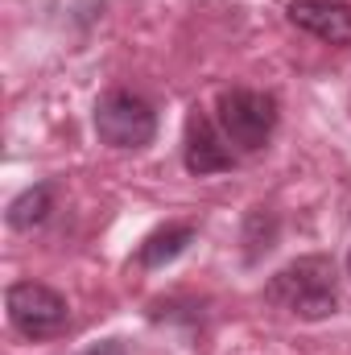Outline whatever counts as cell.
<instances>
[{"mask_svg":"<svg viewBox=\"0 0 351 355\" xmlns=\"http://www.w3.org/2000/svg\"><path fill=\"white\" fill-rule=\"evenodd\" d=\"M264 302L285 310L302 322H323L339 310V272L327 252L298 257L285 268H277L264 285Z\"/></svg>","mask_w":351,"mask_h":355,"instance_id":"6da1fadb","label":"cell"},{"mask_svg":"<svg viewBox=\"0 0 351 355\" xmlns=\"http://www.w3.org/2000/svg\"><path fill=\"white\" fill-rule=\"evenodd\" d=\"M277 120H281V107H277V95L268 91L228 87L215 99V124L223 128L228 145H236L240 153H261L277 132Z\"/></svg>","mask_w":351,"mask_h":355,"instance_id":"7a4b0ae2","label":"cell"},{"mask_svg":"<svg viewBox=\"0 0 351 355\" xmlns=\"http://www.w3.org/2000/svg\"><path fill=\"white\" fill-rule=\"evenodd\" d=\"M95 132L108 149H145L157 137V107L137 91H103L95 103Z\"/></svg>","mask_w":351,"mask_h":355,"instance_id":"3957f363","label":"cell"},{"mask_svg":"<svg viewBox=\"0 0 351 355\" xmlns=\"http://www.w3.org/2000/svg\"><path fill=\"white\" fill-rule=\"evenodd\" d=\"M4 310L17 335L25 339H54L71 327V306L42 281H12L4 289Z\"/></svg>","mask_w":351,"mask_h":355,"instance_id":"277c9868","label":"cell"},{"mask_svg":"<svg viewBox=\"0 0 351 355\" xmlns=\"http://www.w3.org/2000/svg\"><path fill=\"white\" fill-rule=\"evenodd\" d=\"M182 162L194 178H211V174H223L236 166V153L228 149V137L223 128L203 112L194 107L186 116V145H182Z\"/></svg>","mask_w":351,"mask_h":355,"instance_id":"5b68a950","label":"cell"},{"mask_svg":"<svg viewBox=\"0 0 351 355\" xmlns=\"http://www.w3.org/2000/svg\"><path fill=\"white\" fill-rule=\"evenodd\" d=\"M289 25H298L302 33L327 42V46H351V4L348 0H293L285 8Z\"/></svg>","mask_w":351,"mask_h":355,"instance_id":"8992f818","label":"cell"},{"mask_svg":"<svg viewBox=\"0 0 351 355\" xmlns=\"http://www.w3.org/2000/svg\"><path fill=\"white\" fill-rule=\"evenodd\" d=\"M194 227L190 223H166V227H157V232H149L145 240H141V248H137V265L141 268H166L174 265L178 257L194 244Z\"/></svg>","mask_w":351,"mask_h":355,"instance_id":"52a82bcc","label":"cell"},{"mask_svg":"<svg viewBox=\"0 0 351 355\" xmlns=\"http://www.w3.org/2000/svg\"><path fill=\"white\" fill-rule=\"evenodd\" d=\"M50 211H54V182H37V186L21 190V194L8 202L4 219H8L12 232H33V227H42V223L50 219Z\"/></svg>","mask_w":351,"mask_h":355,"instance_id":"ba28073f","label":"cell"},{"mask_svg":"<svg viewBox=\"0 0 351 355\" xmlns=\"http://www.w3.org/2000/svg\"><path fill=\"white\" fill-rule=\"evenodd\" d=\"M277 236H281V223H277V215H273L268 207H252V211L244 215V232H240L244 261H248V265L264 261V257L277 248Z\"/></svg>","mask_w":351,"mask_h":355,"instance_id":"9c48e42d","label":"cell"},{"mask_svg":"<svg viewBox=\"0 0 351 355\" xmlns=\"http://www.w3.org/2000/svg\"><path fill=\"white\" fill-rule=\"evenodd\" d=\"M79 355H124V343L120 339H103V343H95V347H87Z\"/></svg>","mask_w":351,"mask_h":355,"instance_id":"30bf717a","label":"cell"},{"mask_svg":"<svg viewBox=\"0 0 351 355\" xmlns=\"http://www.w3.org/2000/svg\"><path fill=\"white\" fill-rule=\"evenodd\" d=\"M348 272H351V252H348Z\"/></svg>","mask_w":351,"mask_h":355,"instance_id":"8fae6325","label":"cell"}]
</instances>
